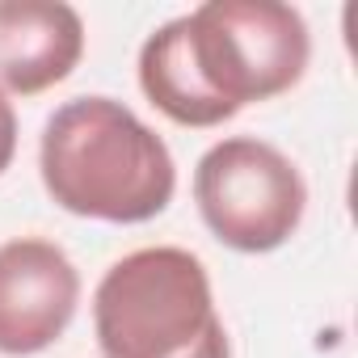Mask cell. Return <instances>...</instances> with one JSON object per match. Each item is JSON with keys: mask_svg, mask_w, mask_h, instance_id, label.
Segmentation results:
<instances>
[{"mask_svg": "<svg viewBox=\"0 0 358 358\" xmlns=\"http://www.w3.org/2000/svg\"><path fill=\"white\" fill-rule=\"evenodd\" d=\"M38 177L59 211L97 224H148L177 194L169 143L101 93L72 97L43 122Z\"/></svg>", "mask_w": 358, "mask_h": 358, "instance_id": "6da1fadb", "label": "cell"}, {"mask_svg": "<svg viewBox=\"0 0 358 358\" xmlns=\"http://www.w3.org/2000/svg\"><path fill=\"white\" fill-rule=\"evenodd\" d=\"M93 337L101 358H232L211 274L182 245L122 253L101 274Z\"/></svg>", "mask_w": 358, "mask_h": 358, "instance_id": "7a4b0ae2", "label": "cell"}, {"mask_svg": "<svg viewBox=\"0 0 358 358\" xmlns=\"http://www.w3.org/2000/svg\"><path fill=\"white\" fill-rule=\"evenodd\" d=\"M203 89L236 118L253 101L291 93L312 64V30L278 0H207L182 13Z\"/></svg>", "mask_w": 358, "mask_h": 358, "instance_id": "3957f363", "label": "cell"}, {"mask_svg": "<svg viewBox=\"0 0 358 358\" xmlns=\"http://www.w3.org/2000/svg\"><path fill=\"white\" fill-rule=\"evenodd\" d=\"M194 203L220 245L236 253H274L303 224L308 182L270 139L228 135L194 164Z\"/></svg>", "mask_w": 358, "mask_h": 358, "instance_id": "277c9868", "label": "cell"}, {"mask_svg": "<svg viewBox=\"0 0 358 358\" xmlns=\"http://www.w3.org/2000/svg\"><path fill=\"white\" fill-rule=\"evenodd\" d=\"M80 308V270L47 236L0 245V354L30 358L55 345Z\"/></svg>", "mask_w": 358, "mask_h": 358, "instance_id": "5b68a950", "label": "cell"}, {"mask_svg": "<svg viewBox=\"0 0 358 358\" xmlns=\"http://www.w3.org/2000/svg\"><path fill=\"white\" fill-rule=\"evenodd\" d=\"M85 55V22L64 0H0V89L47 93Z\"/></svg>", "mask_w": 358, "mask_h": 358, "instance_id": "8992f818", "label": "cell"}, {"mask_svg": "<svg viewBox=\"0 0 358 358\" xmlns=\"http://www.w3.org/2000/svg\"><path fill=\"white\" fill-rule=\"evenodd\" d=\"M139 89L143 97L177 127H220L232 114L203 89L190 51H186V22L173 17L164 26H156L143 47H139Z\"/></svg>", "mask_w": 358, "mask_h": 358, "instance_id": "52a82bcc", "label": "cell"}, {"mask_svg": "<svg viewBox=\"0 0 358 358\" xmlns=\"http://www.w3.org/2000/svg\"><path fill=\"white\" fill-rule=\"evenodd\" d=\"M17 156V110L9 101V93L0 89V173H5Z\"/></svg>", "mask_w": 358, "mask_h": 358, "instance_id": "ba28073f", "label": "cell"}]
</instances>
